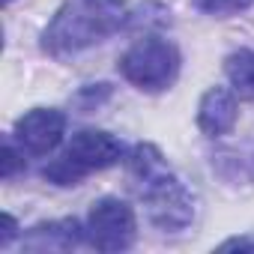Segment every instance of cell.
Listing matches in <instances>:
<instances>
[{
    "label": "cell",
    "instance_id": "obj_1",
    "mask_svg": "<svg viewBox=\"0 0 254 254\" xmlns=\"http://www.w3.org/2000/svg\"><path fill=\"white\" fill-rule=\"evenodd\" d=\"M129 177L135 180V189L147 206V215L162 230H183L194 218V194L183 186V180L168 168L165 156L156 144H138L132 147L129 159Z\"/></svg>",
    "mask_w": 254,
    "mask_h": 254
},
{
    "label": "cell",
    "instance_id": "obj_2",
    "mask_svg": "<svg viewBox=\"0 0 254 254\" xmlns=\"http://www.w3.org/2000/svg\"><path fill=\"white\" fill-rule=\"evenodd\" d=\"M123 12L108 0H63L48 27L42 30V48L51 57H72L87 51L90 45L105 42L114 30H120Z\"/></svg>",
    "mask_w": 254,
    "mask_h": 254
},
{
    "label": "cell",
    "instance_id": "obj_3",
    "mask_svg": "<svg viewBox=\"0 0 254 254\" xmlns=\"http://www.w3.org/2000/svg\"><path fill=\"white\" fill-rule=\"evenodd\" d=\"M123 159V144L102 129H81L72 135L66 153L45 165L42 177L54 186H78L87 174L105 171Z\"/></svg>",
    "mask_w": 254,
    "mask_h": 254
},
{
    "label": "cell",
    "instance_id": "obj_4",
    "mask_svg": "<svg viewBox=\"0 0 254 254\" xmlns=\"http://www.w3.org/2000/svg\"><path fill=\"white\" fill-rule=\"evenodd\" d=\"M120 75L138 90L159 93L168 90L180 75V51L162 36H144L132 42L120 57Z\"/></svg>",
    "mask_w": 254,
    "mask_h": 254
},
{
    "label": "cell",
    "instance_id": "obj_5",
    "mask_svg": "<svg viewBox=\"0 0 254 254\" xmlns=\"http://www.w3.org/2000/svg\"><path fill=\"white\" fill-rule=\"evenodd\" d=\"M84 230H87V242L96 251H105V254L126 251V248H132L138 236L135 209L120 197H99L87 212Z\"/></svg>",
    "mask_w": 254,
    "mask_h": 254
},
{
    "label": "cell",
    "instance_id": "obj_6",
    "mask_svg": "<svg viewBox=\"0 0 254 254\" xmlns=\"http://www.w3.org/2000/svg\"><path fill=\"white\" fill-rule=\"evenodd\" d=\"M15 141L30 156H48L66 135V114L57 108H33L15 123Z\"/></svg>",
    "mask_w": 254,
    "mask_h": 254
},
{
    "label": "cell",
    "instance_id": "obj_7",
    "mask_svg": "<svg viewBox=\"0 0 254 254\" xmlns=\"http://www.w3.org/2000/svg\"><path fill=\"white\" fill-rule=\"evenodd\" d=\"M236 120H239V105H236V96L227 87H209L200 96V105H197V129L206 138L227 135L233 126H236Z\"/></svg>",
    "mask_w": 254,
    "mask_h": 254
},
{
    "label": "cell",
    "instance_id": "obj_8",
    "mask_svg": "<svg viewBox=\"0 0 254 254\" xmlns=\"http://www.w3.org/2000/svg\"><path fill=\"white\" fill-rule=\"evenodd\" d=\"M87 239V230L78 224V218H57V221H39L27 230L24 248L27 251H72Z\"/></svg>",
    "mask_w": 254,
    "mask_h": 254
},
{
    "label": "cell",
    "instance_id": "obj_9",
    "mask_svg": "<svg viewBox=\"0 0 254 254\" xmlns=\"http://www.w3.org/2000/svg\"><path fill=\"white\" fill-rule=\"evenodd\" d=\"M224 75H227L236 96L254 99V51L251 48H239V51L227 54L224 57Z\"/></svg>",
    "mask_w": 254,
    "mask_h": 254
},
{
    "label": "cell",
    "instance_id": "obj_10",
    "mask_svg": "<svg viewBox=\"0 0 254 254\" xmlns=\"http://www.w3.org/2000/svg\"><path fill=\"white\" fill-rule=\"evenodd\" d=\"M254 0H194V6L212 18H230V15H239L245 12Z\"/></svg>",
    "mask_w": 254,
    "mask_h": 254
},
{
    "label": "cell",
    "instance_id": "obj_11",
    "mask_svg": "<svg viewBox=\"0 0 254 254\" xmlns=\"http://www.w3.org/2000/svg\"><path fill=\"white\" fill-rule=\"evenodd\" d=\"M18 171H24V150L15 141V135H6L3 138V168H0V174H3V180L9 183Z\"/></svg>",
    "mask_w": 254,
    "mask_h": 254
},
{
    "label": "cell",
    "instance_id": "obj_12",
    "mask_svg": "<svg viewBox=\"0 0 254 254\" xmlns=\"http://www.w3.org/2000/svg\"><path fill=\"white\" fill-rule=\"evenodd\" d=\"M108 96H111V87H108V84H87V87L75 96V102L84 108V114H90V111H96Z\"/></svg>",
    "mask_w": 254,
    "mask_h": 254
},
{
    "label": "cell",
    "instance_id": "obj_13",
    "mask_svg": "<svg viewBox=\"0 0 254 254\" xmlns=\"http://www.w3.org/2000/svg\"><path fill=\"white\" fill-rule=\"evenodd\" d=\"M221 251H254V236H233L218 245Z\"/></svg>",
    "mask_w": 254,
    "mask_h": 254
},
{
    "label": "cell",
    "instance_id": "obj_14",
    "mask_svg": "<svg viewBox=\"0 0 254 254\" xmlns=\"http://www.w3.org/2000/svg\"><path fill=\"white\" fill-rule=\"evenodd\" d=\"M15 236H18V221L6 212V215H3V233H0V248H6Z\"/></svg>",
    "mask_w": 254,
    "mask_h": 254
},
{
    "label": "cell",
    "instance_id": "obj_15",
    "mask_svg": "<svg viewBox=\"0 0 254 254\" xmlns=\"http://www.w3.org/2000/svg\"><path fill=\"white\" fill-rule=\"evenodd\" d=\"M108 3H117V6H123V3H126V0H108Z\"/></svg>",
    "mask_w": 254,
    "mask_h": 254
},
{
    "label": "cell",
    "instance_id": "obj_16",
    "mask_svg": "<svg viewBox=\"0 0 254 254\" xmlns=\"http://www.w3.org/2000/svg\"><path fill=\"white\" fill-rule=\"evenodd\" d=\"M6 3H12V0H6Z\"/></svg>",
    "mask_w": 254,
    "mask_h": 254
}]
</instances>
